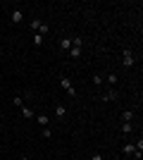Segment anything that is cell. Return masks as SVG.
<instances>
[{"label":"cell","instance_id":"11","mask_svg":"<svg viewBox=\"0 0 143 160\" xmlns=\"http://www.w3.org/2000/svg\"><path fill=\"white\" fill-rule=\"evenodd\" d=\"M134 132V124L131 122H122V134H131Z\"/></svg>","mask_w":143,"mask_h":160},{"label":"cell","instance_id":"9","mask_svg":"<svg viewBox=\"0 0 143 160\" xmlns=\"http://www.w3.org/2000/svg\"><path fill=\"white\" fill-rule=\"evenodd\" d=\"M134 120V110H124L122 112V122H131Z\"/></svg>","mask_w":143,"mask_h":160},{"label":"cell","instance_id":"2","mask_svg":"<svg viewBox=\"0 0 143 160\" xmlns=\"http://www.w3.org/2000/svg\"><path fill=\"white\" fill-rule=\"evenodd\" d=\"M31 29H34L36 33H41V36H43V33H48V29H50V27H48V24H43L41 19H31Z\"/></svg>","mask_w":143,"mask_h":160},{"label":"cell","instance_id":"16","mask_svg":"<svg viewBox=\"0 0 143 160\" xmlns=\"http://www.w3.org/2000/svg\"><path fill=\"white\" fill-rule=\"evenodd\" d=\"M41 43H43V36H41V33H36V36H34V46H41Z\"/></svg>","mask_w":143,"mask_h":160},{"label":"cell","instance_id":"6","mask_svg":"<svg viewBox=\"0 0 143 160\" xmlns=\"http://www.w3.org/2000/svg\"><path fill=\"white\" fill-rule=\"evenodd\" d=\"M81 50H83V46H72L69 48V55L72 58H81Z\"/></svg>","mask_w":143,"mask_h":160},{"label":"cell","instance_id":"13","mask_svg":"<svg viewBox=\"0 0 143 160\" xmlns=\"http://www.w3.org/2000/svg\"><path fill=\"white\" fill-rule=\"evenodd\" d=\"M134 151H136L134 143H126V146H124V155H134Z\"/></svg>","mask_w":143,"mask_h":160},{"label":"cell","instance_id":"22","mask_svg":"<svg viewBox=\"0 0 143 160\" xmlns=\"http://www.w3.org/2000/svg\"><path fill=\"white\" fill-rule=\"evenodd\" d=\"M0 81H2V74H0Z\"/></svg>","mask_w":143,"mask_h":160},{"label":"cell","instance_id":"14","mask_svg":"<svg viewBox=\"0 0 143 160\" xmlns=\"http://www.w3.org/2000/svg\"><path fill=\"white\" fill-rule=\"evenodd\" d=\"M105 79H107V84H110V86H115V84H117V74H107Z\"/></svg>","mask_w":143,"mask_h":160},{"label":"cell","instance_id":"20","mask_svg":"<svg viewBox=\"0 0 143 160\" xmlns=\"http://www.w3.org/2000/svg\"><path fill=\"white\" fill-rule=\"evenodd\" d=\"M91 160H105V158H102L100 153H95V155H93V158H91Z\"/></svg>","mask_w":143,"mask_h":160},{"label":"cell","instance_id":"10","mask_svg":"<svg viewBox=\"0 0 143 160\" xmlns=\"http://www.w3.org/2000/svg\"><path fill=\"white\" fill-rule=\"evenodd\" d=\"M60 48L62 50H69L72 48V38H60Z\"/></svg>","mask_w":143,"mask_h":160},{"label":"cell","instance_id":"12","mask_svg":"<svg viewBox=\"0 0 143 160\" xmlns=\"http://www.w3.org/2000/svg\"><path fill=\"white\" fill-rule=\"evenodd\" d=\"M55 115H57V117H64V115H67V108L64 105H55Z\"/></svg>","mask_w":143,"mask_h":160},{"label":"cell","instance_id":"8","mask_svg":"<svg viewBox=\"0 0 143 160\" xmlns=\"http://www.w3.org/2000/svg\"><path fill=\"white\" fill-rule=\"evenodd\" d=\"M36 122H38L41 127H48V124H50V120H48L45 115H36Z\"/></svg>","mask_w":143,"mask_h":160},{"label":"cell","instance_id":"3","mask_svg":"<svg viewBox=\"0 0 143 160\" xmlns=\"http://www.w3.org/2000/svg\"><path fill=\"white\" fill-rule=\"evenodd\" d=\"M134 60H136V58H134V53H131L129 48H124V58H122V65L126 67V69H131V67H134Z\"/></svg>","mask_w":143,"mask_h":160},{"label":"cell","instance_id":"1","mask_svg":"<svg viewBox=\"0 0 143 160\" xmlns=\"http://www.w3.org/2000/svg\"><path fill=\"white\" fill-rule=\"evenodd\" d=\"M60 84H62V88H64L72 98H76V88L72 86V79H69V77H60Z\"/></svg>","mask_w":143,"mask_h":160},{"label":"cell","instance_id":"17","mask_svg":"<svg viewBox=\"0 0 143 160\" xmlns=\"http://www.w3.org/2000/svg\"><path fill=\"white\" fill-rule=\"evenodd\" d=\"M102 81H105V79H102V77H100V74H93V84H98V86H100V84H102Z\"/></svg>","mask_w":143,"mask_h":160},{"label":"cell","instance_id":"21","mask_svg":"<svg viewBox=\"0 0 143 160\" xmlns=\"http://www.w3.org/2000/svg\"><path fill=\"white\" fill-rule=\"evenodd\" d=\"M19 160H31V158H26V155H24V158H19Z\"/></svg>","mask_w":143,"mask_h":160},{"label":"cell","instance_id":"7","mask_svg":"<svg viewBox=\"0 0 143 160\" xmlns=\"http://www.w3.org/2000/svg\"><path fill=\"white\" fill-rule=\"evenodd\" d=\"M21 19H24V12H21V10H12V22L14 24H19Z\"/></svg>","mask_w":143,"mask_h":160},{"label":"cell","instance_id":"4","mask_svg":"<svg viewBox=\"0 0 143 160\" xmlns=\"http://www.w3.org/2000/svg\"><path fill=\"white\" fill-rule=\"evenodd\" d=\"M105 100H119V91L110 88L107 93H102V96H100V103H105Z\"/></svg>","mask_w":143,"mask_h":160},{"label":"cell","instance_id":"19","mask_svg":"<svg viewBox=\"0 0 143 160\" xmlns=\"http://www.w3.org/2000/svg\"><path fill=\"white\" fill-rule=\"evenodd\" d=\"M72 46H83V41L79 38V36H76V38H72Z\"/></svg>","mask_w":143,"mask_h":160},{"label":"cell","instance_id":"18","mask_svg":"<svg viewBox=\"0 0 143 160\" xmlns=\"http://www.w3.org/2000/svg\"><path fill=\"white\" fill-rule=\"evenodd\" d=\"M50 136H53V132H50L48 127H43V139H50Z\"/></svg>","mask_w":143,"mask_h":160},{"label":"cell","instance_id":"15","mask_svg":"<svg viewBox=\"0 0 143 160\" xmlns=\"http://www.w3.org/2000/svg\"><path fill=\"white\" fill-rule=\"evenodd\" d=\"M12 103H14L17 108H21V105H24V100H21V96H14V98H12Z\"/></svg>","mask_w":143,"mask_h":160},{"label":"cell","instance_id":"5","mask_svg":"<svg viewBox=\"0 0 143 160\" xmlns=\"http://www.w3.org/2000/svg\"><path fill=\"white\" fill-rule=\"evenodd\" d=\"M19 110H21V115H24V120H36V112H34V110H31V108L21 105Z\"/></svg>","mask_w":143,"mask_h":160}]
</instances>
